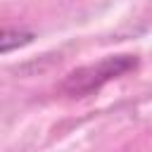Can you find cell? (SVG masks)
<instances>
[{
	"instance_id": "obj_1",
	"label": "cell",
	"mask_w": 152,
	"mask_h": 152,
	"mask_svg": "<svg viewBox=\"0 0 152 152\" xmlns=\"http://www.w3.org/2000/svg\"><path fill=\"white\" fill-rule=\"evenodd\" d=\"M135 64H138V59L133 55H112V57H104L95 64H86V66L71 71L62 81V93H66L69 97L90 95L93 90H100L104 83L135 69Z\"/></svg>"
},
{
	"instance_id": "obj_2",
	"label": "cell",
	"mask_w": 152,
	"mask_h": 152,
	"mask_svg": "<svg viewBox=\"0 0 152 152\" xmlns=\"http://www.w3.org/2000/svg\"><path fill=\"white\" fill-rule=\"evenodd\" d=\"M33 40V33L26 28H14V26H0V55L19 50Z\"/></svg>"
}]
</instances>
